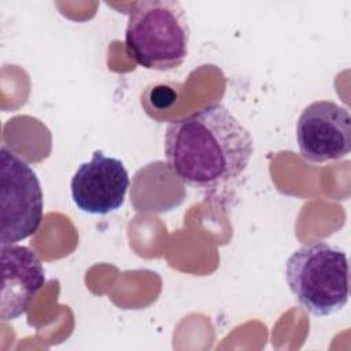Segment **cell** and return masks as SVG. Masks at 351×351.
Returning a JSON list of instances; mask_svg holds the SVG:
<instances>
[{
    "instance_id": "obj_3",
    "label": "cell",
    "mask_w": 351,
    "mask_h": 351,
    "mask_svg": "<svg viewBox=\"0 0 351 351\" xmlns=\"http://www.w3.org/2000/svg\"><path fill=\"white\" fill-rule=\"evenodd\" d=\"M285 280L298 302L315 317L340 311L348 302V259L325 241L306 244L288 258Z\"/></svg>"
},
{
    "instance_id": "obj_1",
    "label": "cell",
    "mask_w": 351,
    "mask_h": 351,
    "mask_svg": "<svg viewBox=\"0 0 351 351\" xmlns=\"http://www.w3.org/2000/svg\"><path fill=\"white\" fill-rule=\"evenodd\" d=\"M165 155L180 181L210 193L232 186L244 174L254 140L223 104L213 103L167 125Z\"/></svg>"
},
{
    "instance_id": "obj_2",
    "label": "cell",
    "mask_w": 351,
    "mask_h": 351,
    "mask_svg": "<svg viewBox=\"0 0 351 351\" xmlns=\"http://www.w3.org/2000/svg\"><path fill=\"white\" fill-rule=\"evenodd\" d=\"M189 23L178 1L141 0L133 3L125 30L128 55L141 67L170 71L188 55Z\"/></svg>"
},
{
    "instance_id": "obj_4",
    "label": "cell",
    "mask_w": 351,
    "mask_h": 351,
    "mask_svg": "<svg viewBox=\"0 0 351 351\" xmlns=\"http://www.w3.org/2000/svg\"><path fill=\"white\" fill-rule=\"evenodd\" d=\"M0 244L33 236L43 221V189L37 174L18 155L0 149Z\"/></svg>"
},
{
    "instance_id": "obj_5",
    "label": "cell",
    "mask_w": 351,
    "mask_h": 351,
    "mask_svg": "<svg viewBox=\"0 0 351 351\" xmlns=\"http://www.w3.org/2000/svg\"><path fill=\"white\" fill-rule=\"evenodd\" d=\"M302 158L325 163L346 158L351 151V117L346 107L330 100L310 103L296 122Z\"/></svg>"
},
{
    "instance_id": "obj_6",
    "label": "cell",
    "mask_w": 351,
    "mask_h": 351,
    "mask_svg": "<svg viewBox=\"0 0 351 351\" xmlns=\"http://www.w3.org/2000/svg\"><path fill=\"white\" fill-rule=\"evenodd\" d=\"M130 180L123 163L103 151H95L89 162L75 170L71 197L77 208L92 215H107L123 206Z\"/></svg>"
},
{
    "instance_id": "obj_7",
    "label": "cell",
    "mask_w": 351,
    "mask_h": 351,
    "mask_svg": "<svg viewBox=\"0 0 351 351\" xmlns=\"http://www.w3.org/2000/svg\"><path fill=\"white\" fill-rule=\"evenodd\" d=\"M0 319L11 321L29 311L45 285V270L37 254L25 245L0 244Z\"/></svg>"
}]
</instances>
